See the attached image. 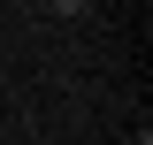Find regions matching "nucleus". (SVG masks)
Returning <instances> with one entry per match:
<instances>
[{"instance_id":"1","label":"nucleus","mask_w":153,"mask_h":145,"mask_svg":"<svg viewBox=\"0 0 153 145\" xmlns=\"http://www.w3.org/2000/svg\"><path fill=\"white\" fill-rule=\"evenodd\" d=\"M46 8H54V16H84L92 0H46Z\"/></svg>"}]
</instances>
